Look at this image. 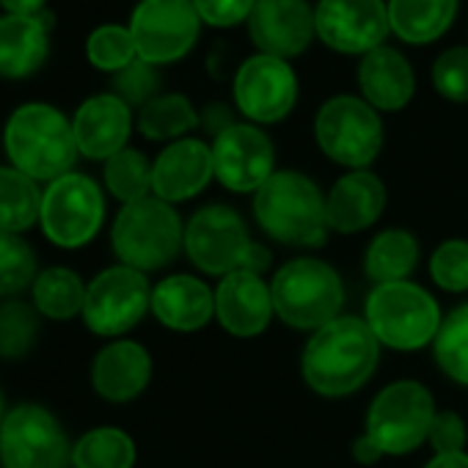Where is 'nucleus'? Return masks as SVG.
<instances>
[{"mask_svg": "<svg viewBox=\"0 0 468 468\" xmlns=\"http://www.w3.org/2000/svg\"><path fill=\"white\" fill-rule=\"evenodd\" d=\"M78 152L89 160H111L127 149L133 133V108L116 94L89 97L72 116Z\"/></svg>", "mask_w": 468, "mask_h": 468, "instance_id": "21", "label": "nucleus"}, {"mask_svg": "<svg viewBox=\"0 0 468 468\" xmlns=\"http://www.w3.org/2000/svg\"><path fill=\"white\" fill-rule=\"evenodd\" d=\"M4 152L9 165L39 185L75 171L80 157L72 119L50 102H26L12 111L4 127Z\"/></svg>", "mask_w": 468, "mask_h": 468, "instance_id": "2", "label": "nucleus"}, {"mask_svg": "<svg viewBox=\"0 0 468 468\" xmlns=\"http://www.w3.org/2000/svg\"><path fill=\"white\" fill-rule=\"evenodd\" d=\"M457 15V0H388L391 31L408 45H427L443 37Z\"/></svg>", "mask_w": 468, "mask_h": 468, "instance_id": "26", "label": "nucleus"}, {"mask_svg": "<svg viewBox=\"0 0 468 468\" xmlns=\"http://www.w3.org/2000/svg\"><path fill=\"white\" fill-rule=\"evenodd\" d=\"M419 262V240L405 229H386L369 243L364 271L375 284L408 282Z\"/></svg>", "mask_w": 468, "mask_h": 468, "instance_id": "28", "label": "nucleus"}, {"mask_svg": "<svg viewBox=\"0 0 468 468\" xmlns=\"http://www.w3.org/2000/svg\"><path fill=\"white\" fill-rule=\"evenodd\" d=\"M298 100V78L284 58L276 56H251L234 75V102L238 111L257 122L273 124L290 116Z\"/></svg>", "mask_w": 468, "mask_h": 468, "instance_id": "14", "label": "nucleus"}, {"mask_svg": "<svg viewBox=\"0 0 468 468\" xmlns=\"http://www.w3.org/2000/svg\"><path fill=\"white\" fill-rule=\"evenodd\" d=\"M432 356L438 369L449 380L468 386V303L443 317L441 331L432 342Z\"/></svg>", "mask_w": 468, "mask_h": 468, "instance_id": "34", "label": "nucleus"}, {"mask_svg": "<svg viewBox=\"0 0 468 468\" xmlns=\"http://www.w3.org/2000/svg\"><path fill=\"white\" fill-rule=\"evenodd\" d=\"M72 441L58 416L39 402H20L0 421V468H69Z\"/></svg>", "mask_w": 468, "mask_h": 468, "instance_id": "8", "label": "nucleus"}, {"mask_svg": "<svg viewBox=\"0 0 468 468\" xmlns=\"http://www.w3.org/2000/svg\"><path fill=\"white\" fill-rule=\"evenodd\" d=\"M201 23L215 28H231L251 17L257 0H193Z\"/></svg>", "mask_w": 468, "mask_h": 468, "instance_id": "40", "label": "nucleus"}, {"mask_svg": "<svg viewBox=\"0 0 468 468\" xmlns=\"http://www.w3.org/2000/svg\"><path fill=\"white\" fill-rule=\"evenodd\" d=\"M358 86L375 111H399L416 91V78L408 58L394 48H378L358 64Z\"/></svg>", "mask_w": 468, "mask_h": 468, "instance_id": "25", "label": "nucleus"}, {"mask_svg": "<svg viewBox=\"0 0 468 468\" xmlns=\"http://www.w3.org/2000/svg\"><path fill=\"white\" fill-rule=\"evenodd\" d=\"M138 133L149 141H179L201 124V116L185 94H157L138 111Z\"/></svg>", "mask_w": 468, "mask_h": 468, "instance_id": "31", "label": "nucleus"}, {"mask_svg": "<svg viewBox=\"0 0 468 468\" xmlns=\"http://www.w3.org/2000/svg\"><path fill=\"white\" fill-rule=\"evenodd\" d=\"M6 416V402H4V391H0V421Z\"/></svg>", "mask_w": 468, "mask_h": 468, "instance_id": "47", "label": "nucleus"}, {"mask_svg": "<svg viewBox=\"0 0 468 468\" xmlns=\"http://www.w3.org/2000/svg\"><path fill=\"white\" fill-rule=\"evenodd\" d=\"M353 457H356L361 465H375V463L383 457V452L372 443V438L361 435V438L353 441Z\"/></svg>", "mask_w": 468, "mask_h": 468, "instance_id": "45", "label": "nucleus"}, {"mask_svg": "<svg viewBox=\"0 0 468 468\" xmlns=\"http://www.w3.org/2000/svg\"><path fill=\"white\" fill-rule=\"evenodd\" d=\"M271 262H273L271 251H268L265 246H260V243H251V249H249V257H246V262H243V271L262 276V273L271 268Z\"/></svg>", "mask_w": 468, "mask_h": 468, "instance_id": "44", "label": "nucleus"}, {"mask_svg": "<svg viewBox=\"0 0 468 468\" xmlns=\"http://www.w3.org/2000/svg\"><path fill=\"white\" fill-rule=\"evenodd\" d=\"M249 31L265 56L287 61L301 56L317 37L314 9L309 0H257L249 17Z\"/></svg>", "mask_w": 468, "mask_h": 468, "instance_id": "17", "label": "nucleus"}, {"mask_svg": "<svg viewBox=\"0 0 468 468\" xmlns=\"http://www.w3.org/2000/svg\"><path fill=\"white\" fill-rule=\"evenodd\" d=\"M273 309L287 325L301 331H320L342 317L345 284L342 276L323 260L301 257L282 265L271 282Z\"/></svg>", "mask_w": 468, "mask_h": 468, "instance_id": "5", "label": "nucleus"}, {"mask_svg": "<svg viewBox=\"0 0 468 468\" xmlns=\"http://www.w3.org/2000/svg\"><path fill=\"white\" fill-rule=\"evenodd\" d=\"M42 190L15 165H0V231L26 234L34 229L42 212Z\"/></svg>", "mask_w": 468, "mask_h": 468, "instance_id": "29", "label": "nucleus"}, {"mask_svg": "<svg viewBox=\"0 0 468 468\" xmlns=\"http://www.w3.org/2000/svg\"><path fill=\"white\" fill-rule=\"evenodd\" d=\"M86 56H89L91 67L116 75L138 58V50H135V39H133L130 28L100 26L86 39Z\"/></svg>", "mask_w": 468, "mask_h": 468, "instance_id": "36", "label": "nucleus"}, {"mask_svg": "<svg viewBox=\"0 0 468 468\" xmlns=\"http://www.w3.org/2000/svg\"><path fill=\"white\" fill-rule=\"evenodd\" d=\"M212 176V146L201 138H179L168 144L152 163V196L179 204L198 196Z\"/></svg>", "mask_w": 468, "mask_h": 468, "instance_id": "19", "label": "nucleus"}, {"mask_svg": "<svg viewBox=\"0 0 468 468\" xmlns=\"http://www.w3.org/2000/svg\"><path fill=\"white\" fill-rule=\"evenodd\" d=\"M45 6H48V0H0V9L6 15H23V17L42 15Z\"/></svg>", "mask_w": 468, "mask_h": 468, "instance_id": "43", "label": "nucleus"}, {"mask_svg": "<svg viewBox=\"0 0 468 468\" xmlns=\"http://www.w3.org/2000/svg\"><path fill=\"white\" fill-rule=\"evenodd\" d=\"M380 361V342L364 317L342 314L312 334L301 356V375L320 397H347L358 391Z\"/></svg>", "mask_w": 468, "mask_h": 468, "instance_id": "1", "label": "nucleus"}, {"mask_svg": "<svg viewBox=\"0 0 468 468\" xmlns=\"http://www.w3.org/2000/svg\"><path fill=\"white\" fill-rule=\"evenodd\" d=\"M105 223V193L89 174L69 171L42 190V234L64 251L89 246Z\"/></svg>", "mask_w": 468, "mask_h": 468, "instance_id": "7", "label": "nucleus"}, {"mask_svg": "<svg viewBox=\"0 0 468 468\" xmlns=\"http://www.w3.org/2000/svg\"><path fill=\"white\" fill-rule=\"evenodd\" d=\"M424 468H468V454L465 452H452V454H435Z\"/></svg>", "mask_w": 468, "mask_h": 468, "instance_id": "46", "label": "nucleus"}, {"mask_svg": "<svg viewBox=\"0 0 468 468\" xmlns=\"http://www.w3.org/2000/svg\"><path fill=\"white\" fill-rule=\"evenodd\" d=\"M42 328V314L34 303H26L20 298H9L0 303V358L4 361H20L26 358Z\"/></svg>", "mask_w": 468, "mask_h": 468, "instance_id": "32", "label": "nucleus"}, {"mask_svg": "<svg viewBox=\"0 0 468 468\" xmlns=\"http://www.w3.org/2000/svg\"><path fill=\"white\" fill-rule=\"evenodd\" d=\"M317 37L336 53L367 56L383 48L391 31L383 0H320L314 6Z\"/></svg>", "mask_w": 468, "mask_h": 468, "instance_id": "15", "label": "nucleus"}, {"mask_svg": "<svg viewBox=\"0 0 468 468\" xmlns=\"http://www.w3.org/2000/svg\"><path fill=\"white\" fill-rule=\"evenodd\" d=\"M435 402L427 386L416 380L388 383L367 410L364 435L386 454H408L419 449L435 419Z\"/></svg>", "mask_w": 468, "mask_h": 468, "instance_id": "9", "label": "nucleus"}, {"mask_svg": "<svg viewBox=\"0 0 468 468\" xmlns=\"http://www.w3.org/2000/svg\"><path fill=\"white\" fill-rule=\"evenodd\" d=\"M201 124H204L212 135H220L223 130H229L231 124H238V122H234L231 111H229L226 105L212 102V105H207V108H204V113H201Z\"/></svg>", "mask_w": 468, "mask_h": 468, "instance_id": "42", "label": "nucleus"}, {"mask_svg": "<svg viewBox=\"0 0 468 468\" xmlns=\"http://www.w3.org/2000/svg\"><path fill=\"white\" fill-rule=\"evenodd\" d=\"M432 86L449 102H468V48H452L438 56Z\"/></svg>", "mask_w": 468, "mask_h": 468, "instance_id": "39", "label": "nucleus"}, {"mask_svg": "<svg viewBox=\"0 0 468 468\" xmlns=\"http://www.w3.org/2000/svg\"><path fill=\"white\" fill-rule=\"evenodd\" d=\"M201 17L193 0H141L130 17L138 58L146 64H171L190 53L198 39Z\"/></svg>", "mask_w": 468, "mask_h": 468, "instance_id": "13", "label": "nucleus"}, {"mask_svg": "<svg viewBox=\"0 0 468 468\" xmlns=\"http://www.w3.org/2000/svg\"><path fill=\"white\" fill-rule=\"evenodd\" d=\"M430 276L446 292L468 290V240H443L430 257Z\"/></svg>", "mask_w": 468, "mask_h": 468, "instance_id": "37", "label": "nucleus"}, {"mask_svg": "<svg viewBox=\"0 0 468 468\" xmlns=\"http://www.w3.org/2000/svg\"><path fill=\"white\" fill-rule=\"evenodd\" d=\"M254 218L271 240L317 249L328 238L325 196L301 171H276L254 193Z\"/></svg>", "mask_w": 468, "mask_h": 468, "instance_id": "3", "label": "nucleus"}, {"mask_svg": "<svg viewBox=\"0 0 468 468\" xmlns=\"http://www.w3.org/2000/svg\"><path fill=\"white\" fill-rule=\"evenodd\" d=\"M273 141L254 124H231L212 141L215 179L231 193H257L273 174Z\"/></svg>", "mask_w": 468, "mask_h": 468, "instance_id": "16", "label": "nucleus"}, {"mask_svg": "<svg viewBox=\"0 0 468 468\" xmlns=\"http://www.w3.org/2000/svg\"><path fill=\"white\" fill-rule=\"evenodd\" d=\"M152 380V356L135 339H111L91 361V388L113 405L138 399Z\"/></svg>", "mask_w": 468, "mask_h": 468, "instance_id": "20", "label": "nucleus"}, {"mask_svg": "<svg viewBox=\"0 0 468 468\" xmlns=\"http://www.w3.org/2000/svg\"><path fill=\"white\" fill-rule=\"evenodd\" d=\"M102 176H105L108 193L119 198L122 204H133V201L152 196V163L138 149L127 146L111 160H105Z\"/></svg>", "mask_w": 468, "mask_h": 468, "instance_id": "33", "label": "nucleus"}, {"mask_svg": "<svg viewBox=\"0 0 468 468\" xmlns=\"http://www.w3.org/2000/svg\"><path fill=\"white\" fill-rule=\"evenodd\" d=\"M273 295L271 284L262 276L249 271H234L220 279L215 290V317L226 334L238 339L260 336L273 320Z\"/></svg>", "mask_w": 468, "mask_h": 468, "instance_id": "18", "label": "nucleus"}, {"mask_svg": "<svg viewBox=\"0 0 468 468\" xmlns=\"http://www.w3.org/2000/svg\"><path fill=\"white\" fill-rule=\"evenodd\" d=\"M314 135L325 157L350 171H364L380 154L383 122L367 100L339 94L317 111Z\"/></svg>", "mask_w": 468, "mask_h": 468, "instance_id": "10", "label": "nucleus"}, {"mask_svg": "<svg viewBox=\"0 0 468 468\" xmlns=\"http://www.w3.org/2000/svg\"><path fill=\"white\" fill-rule=\"evenodd\" d=\"M364 312L375 339L391 350H421L432 345L443 323L438 301L413 282L375 284Z\"/></svg>", "mask_w": 468, "mask_h": 468, "instance_id": "6", "label": "nucleus"}, {"mask_svg": "<svg viewBox=\"0 0 468 468\" xmlns=\"http://www.w3.org/2000/svg\"><path fill=\"white\" fill-rule=\"evenodd\" d=\"M111 246L119 265L152 273L171 265L179 251H185V223L174 204L146 196L122 204L111 229Z\"/></svg>", "mask_w": 468, "mask_h": 468, "instance_id": "4", "label": "nucleus"}, {"mask_svg": "<svg viewBox=\"0 0 468 468\" xmlns=\"http://www.w3.org/2000/svg\"><path fill=\"white\" fill-rule=\"evenodd\" d=\"M251 238L240 212L223 204H209L193 212L185 223V254L207 276H229L243 271Z\"/></svg>", "mask_w": 468, "mask_h": 468, "instance_id": "12", "label": "nucleus"}, {"mask_svg": "<svg viewBox=\"0 0 468 468\" xmlns=\"http://www.w3.org/2000/svg\"><path fill=\"white\" fill-rule=\"evenodd\" d=\"M86 287L89 284L72 268H64V265L45 268V271H39V276L31 287V303L37 306V312L45 320L67 323V320H75L83 314Z\"/></svg>", "mask_w": 468, "mask_h": 468, "instance_id": "27", "label": "nucleus"}, {"mask_svg": "<svg viewBox=\"0 0 468 468\" xmlns=\"http://www.w3.org/2000/svg\"><path fill=\"white\" fill-rule=\"evenodd\" d=\"M37 251L23 234L0 231V298H17L39 276Z\"/></svg>", "mask_w": 468, "mask_h": 468, "instance_id": "35", "label": "nucleus"}, {"mask_svg": "<svg viewBox=\"0 0 468 468\" xmlns=\"http://www.w3.org/2000/svg\"><path fill=\"white\" fill-rule=\"evenodd\" d=\"M465 421L460 419V413L454 410H438L432 424H430V446L435 449V454H452V452H465Z\"/></svg>", "mask_w": 468, "mask_h": 468, "instance_id": "41", "label": "nucleus"}, {"mask_svg": "<svg viewBox=\"0 0 468 468\" xmlns=\"http://www.w3.org/2000/svg\"><path fill=\"white\" fill-rule=\"evenodd\" d=\"M160 91V75L154 64H146L144 58H135L130 67H124L122 72L113 75V91L122 102H127L130 108H144L146 102H152Z\"/></svg>", "mask_w": 468, "mask_h": 468, "instance_id": "38", "label": "nucleus"}, {"mask_svg": "<svg viewBox=\"0 0 468 468\" xmlns=\"http://www.w3.org/2000/svg\"><path fill=\"white\" fill-rule=\"evenodd\" d=\"M138 449L119 427H94L72 443V468H135Z\"/></svg>", "mask_w": 468, "mask_h": 468, "instance_id": "30", "label": "nucleus"}, {"mask_svg": "<svg viewBox=\"0 0 468 468\" xmlns=\"http://www.w3.org/2000/svg\"><path fill=\"white\" fill-rule=\"evenodd\" d=\"M386 209V185L372 171H350L325 196L328 229L356 234L369 229Z\"/></svg>", "mask_w": 468, "mask_h": 468, "instance_id": "23", "label": "nucleus"}, {"mask_svg": "<svg viewBox=\"0 0 468 468\" xmlns=\"http://www.w3.org/2000/svg\"><path fill=\"white\" fill-rule=\"evenodd\" d=\"M152 312V284L146 273L113 265L97 273L86 287L83 323L102 339H122Z\"/></svg>", "mask_w": 468, "mask_h": 468, "instance_id": "11", "label": "nucleus"}, {"mask_svg": "<svg viewBox=\"0 0 468 468\" xmlns=\"http://www.w3.org/2000/svg\"><path fill=\"white\" fill-rule=\"evenodd\" d=\"M152 314L168 331L193 334L215 317V292L196 276H165L152 287Z\"/></svg>", "mask_w": 468, "mask_h": 468, "instance_id": "24", "label": "nucleus"}, {"mask_svg": "<svg viewBox=\"0 0 468 468\" xmlns=\"http://www.w3.org/2000/svg\"><path fill=\"white\" fill-rule=\"evenodd\" d=\"M53 15H0V78L23 80L39 72L50 56Z\"/></svg>", "mask_w": 468, "mask_h": 468, "instance_id": "22", "label": "nucleus"}]
</instances>
